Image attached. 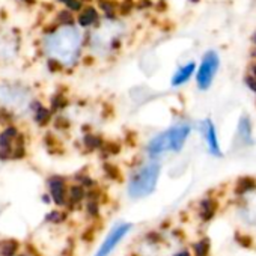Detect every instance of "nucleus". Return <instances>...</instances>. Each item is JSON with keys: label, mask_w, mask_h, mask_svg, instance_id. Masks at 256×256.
<instances>
[{"label": "nucleus", "mask_w": 256, "mask_h": 256, "mask_svg": "<svg viewBox=\"0 0 256 256\" xmlns=\"http://www.w3.org/2000/svg\"><path fill=\"white\" fill-rule=\"evenodd\" d=\"M82 48V35L72 26H62L58 32L46 40V52L50 60L58 62L60 66H71L76 64Z\"/></svg>", "instance_id": "nucleus-1"}, {"label": "nucleus", "mask_w": 256, "mask_h": 256, "mask_svg": "<svg viewBox=\"0 0 256 256\" xmlns=\"http://www.w3.org/2000/svg\"><path fill=\"white\" fill-rule=\"evenodd\" d=\"M192 133V125L188 122H178L168 130L156 134L146 144V156L150 160H157L168 152H180L182 151L187 139Z\"/></svg>", "instance_id": "nucleus-2"}, {"label": "nucleus", "mask_w": 256, "mask_h": 256, "mask_svg": "<svg viewBox=\"0 0 256 256\" xmlns=\"http://www.w3.org/2000/svg\"><path fill=\"white\" fill-rule=\"evenodd\" d=\"M162 175V164L157 160H148L134 169L126 181V194L132 200H140L151 196Z\"/></svg>", "instance_id": "nucleus-3"}, {"label": "nucleus", "mask_w": 256, "mask_h": 256, "mask_svg": "<svg viewBox=\"0 0 256 256\" xmlns=\"http://www.w3.org/2000/svg\"><path fill=\"white\" fill-rule=\"evenodd\" d=\"M133 228H134L133 223L125 220L114 223L107 232V235L104 236V240L101 241V244L98 246L94 256H112V253L119 247V244L124 242L125 238L132 234Z\"/></svg>", "instance_id": "nucleus-4"}, {"label": "nucleus", "mask_w": 256, "mask_h": 256, "mask_svg": "<svg viewBox=\"0 0 256 256\" xmlns=\"http://www.w3.org/2000/svg\"><path fill=\"white\" fill-rule=\"evenodd\" d=\"M218 65H220V59H218L216 52H208L204 56L202 64H200L198 74H196V82H198L199 89L206 90L211 86V83L216 77V72L218 70Z\"/></svg>", "instance_id": "nucleus-5"}, {"label": "nucleus", "mask_w": 256, "mask_h": 256, "mask_svg": "<svg viewBox=\"0 0 256 256\" xmlns=\"http://www.w3.org/2000/svg\"><path fill=\"white\" fill-rule=\"evenodd\" d=\"M28 102L29 100H28L26 89H22L20 86H14V84L0 86V106L18 110L20 107L28 106Z\"/></svg>", "instance_id": "nucleus-6"}, {"label": "nucleus", "mask_w": 256, "mask_h": 256, "mask_svg": "<svg viewBox=\"0 0 256 256\" xmlns=\"http://www.w3.org/2000/svg\"><path fill=\"white\" fill-rule=\"evenodd\" d=\"M18 132L16 126H6L0 132V157H18L17 151L22 146L18 144Z\"/></svg>", "instance_id": "nucleus-7"}, {"label": "nucleus", "mask_w": 256, "mask_h": 256, "mask_svg": "<svg viewBox=\"0 0 256 256\" xmlns=\"http://www.w3.org/2000/svg\"><path fill=\"white\" fill-rule=\"evenodd\" d=\"M48 196L59 206H65L68 204V187L64 178L52 176L48 180Z\"/></svg>", "instance_id": "nucleus-8"}, {"label": "nucleus", "mask_w": 256, "mask_h": 256, "mask_svg": "<svg viewBox=\"0 0 256 256\" xmlns=\"http://www.w3.org/2000/svg\"><path fill=\"white\" fill-rule=\"evenodd\" d=\"M200 130L204 133L208 151L211 156L214 157H222V150H220V144H218V138H217V132H216V125L211 119H205L200 125Z\"/></svg>", "instance_id": "nucleus-9"}, {"label": "nucleus", "mask_w": 256, "mask_h": 256, "mask_svg": "<svg viewBox=\"0 0 256 256\" xmlns=\"http://www.w3.org/2000/svg\"><path fill=\"white\" fill-rule=\"evenodd\" d=\"M194 70H196V65H194L193 62H190V64L181 66V68L174 74V77H172V86H174V88H178V86L186 84V83L192 78V76L194 74Z\"/></svg>", "instance_id": "nucleus-10"}, {"label": "nucleus", "mask_w": 256, "mask_h": 256, "mask_svg": "<svg viewBox=\"0 0 256 256\" xmlns=\"http://www.w3.org/2000/svg\"><path fill=\"white\" fill-rule=\"evenodd\" d=\"M238 138L244 145H253V134H252V122L248 116H242L238 122Z\"/></svg>", "instance_id": "nucleus-11"}, {"label": "nucleus", "mask_w": 256, "mask_h": 256, "mask_svg": "<svg viewBox=\"0 0 256 256\" xmlns=\"http://www.w3.org/2000/svg\"><path fill=\"white\" fill-rule=\"evenodd\" d=\"M218 208V204L216 199L212 198H205L200 200V205H199V216L204 222H210L214 216H216V211Z\"/></svg>", "instance_id": "nucleus-12"}, {"label": "nucleus", "mask_w": 256, "mask_h": 256, "mask_svg": "<svg viewBox=\"0 0 256 256\" xmlns=\"http://www.w3.org/2000/svg\"><path fill=\"white\" fill-rule=\"evenodd\" d=\"M256 187V181L253 178H248V176H244V178H240L238 182H236V188H235V193L236 194H246L248 192H252L253 188Z\"/></svg>", "instance_id": "nucleus-13"}, {"label": "nucleus", "mask_w": 256, "mask_h": 256, "mask_svg": "<svg viewBox=\"0 0 256 256\" xmlns=\"http://www.w3.org/2000/svg\"><path fill=\"white\" fill-rule=\"evenodd\" d=\"M96 20H98V12L95 11V8H90V6L83 10L78 17V22L82 26H90V24L96 23Z\"/></svg>", "instance_id": "nucleus-14"}, {"label": "nucleus", "mask_w": 256, "mask_h": 256, "mask_svg": "<svg viewBox=\"0 0 256 256\" xmlns=\"http://www.w3.org/2000/svg\"><path fill=\"white\" fill-rule=\"evenodd\" d=\"M193 252L194 256H208L210 253V240L208 238H202L200 241L193 244Z\"/></svg>", "instance_id": "nucleus-15"}, {"label": "nucleus", "mask_w": 256, "mask_h": 256, "mask_svg": "<svg viewBox=\"0 0 256 256\" xmlns=\"http://www.w3.org/2000/svg\"><path fill=\"white\" fill-rule=\"evenodd\" d=\"M235 240H236V242H240V244L244 246V247H250V246H252V238L247 236V235L236 234V235H235Z\"/></svg>", "instance_id": "nucleus-16"}, {"label": "nucleus", "mask_w": 256, "mask_h": 256, "mask_svg": "<svg viewBox=\"0 0 256 256\" xmlns=\"http://www.w3.org/2000/svg\"><path fill=\"white\" fill-rule=\"evenodd\" d=\"M58 18H59V22L65 23L66 26H68V24H71V23H72V20H74V18H72V16H71L68 11H62V12L59 14V17H58Z\"/></svg>", "instance_id": "nucleus-17"}, {"label": "nucleus", "mask_w": 256, "mask_h": 256, "mask_svg": "<svg viewBox=\"0 0 256 256\" xmlns=\"http://www.w3.org/2000/svg\"><path fill=\"white\" fill-rule=\"evenodd\" d=\"M60 2H64L70 10H74V11H77V10H80V8H82L80 0H60Z\"/></svg>", "instance_id": "nucleus-18"}, {"label": "nucleus", "mask_w": 256, "mask_h": 256, "mask_svg": "<svg viewBox=\"0 0 256 256\" xmlns=\"http://www.w3.org/2000/svg\"><path fill=\"white\" fill-rule=\"evenodd\" d=\"M100 5H101V8H102L108 16L113 14L114 8H113V4H112V2H107V0H100Z\"/></svg>", "instance_id": "nucleus-19"}, {"label": "nucleus", "mask_w": 256, "mask_h": 256, "mask_svg": "<svg viewBox=\"0 0 256 256\" xmlns=\"http://www.w3.org/2000/svg\"><path fill=\"white\" fill-rule=\"evenodd\" d=\"M133 8H134V4L132 2V0H124V4L120 5V11H122L124 14H128Z\"/></svg>", "instance_id": "nucleus-20"}, {"label": "nucleus", "mask_w": 256, "mask_h": 256, "mask_svg": "<svg viewBox=\"0 0 256 256\" xmlns=\"http://www.w3.org/2000/svg\"><path fill=\"white\" fill-rule=\"evenodd\" d=\"M246 83H247V86L256 94V77H252V76H248L247 78H246Z\"/></svg>", "instance_id": "nucleus-21"}, {"label": "nucleus", "mask_w": 256, "mask_h": 256, "mask_svg": "<svg viewBox=\"0 0 256 256\" xmlns=\"http://www.w3.org/2000/svg\"><path fill=\"white\" fill-rule=\"evenodd\" d=\"M174 256H192V254H190V252H188V250H181V252L175 253Z\"/></svg>", "instance_id": "nucleus-22"}, {"label": "nucleus", "mask_w": 256, "mask_h": 256, "mask_svg": "<svg viewBox=\"0 0 256 256\" xmlns=\"http://www.w3.org/2000/svg\"><path fill=\"white\" fill-rule=\"evenodd\" d=\"M150 5H151L150 0H142V2L139 4V8H142V10H144V6H150Z\"/></svg>", "instance_id": "nucleus-23"}, {"label": "nucleus", "mask_w": 256, "mask_h": 256, "mask_svg": "<svg viewBox=\"0 0 256 256\" xmlns=\"http://www.w3.org/2000/svg\"><path fill=\"white\" fill-rule=\"evenodd\" d=\"M17 256H30V254H17Z\"/></svg>", "instance_id": "nucleus-24"}, {"label": "nucleus", "mask_w": 256, "mask_h": 256, "mask_svg": "<svg viewBox=\"0 0 256 256\" xmlns=\"http://www.w3.org/2000/svg\"><path fill=\"white\" fill-rule=\"evenodd\" d=\"M193 2H198V0H193Z\"/></svg>", "instance_id": "nucleus-25"}]
</instances>
